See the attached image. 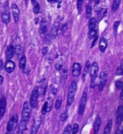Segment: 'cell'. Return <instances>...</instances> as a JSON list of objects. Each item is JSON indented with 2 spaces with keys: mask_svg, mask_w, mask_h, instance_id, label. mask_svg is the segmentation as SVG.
Wrapping results in <instances>:
<instances>
[{
  "mask_svg": "<svg viewBox=\"0 0 123 134\" xmlns=\"http://www.w3.org/2000/svg\"><path fill=\"white\" fill-rule=\"evenodd\" d=\"M99 66L97 62H94L90 67V76H91V87L94 88L97 84V77L98 74Z\"/></svg>",
  "mask_w": 123,
  "mask_h": 134,
  "instance_id": "6da1fadb",
  "label": "cell"
},
{
  "mask_svg": "<svg viewBox=\"0 0 123 134\" xmlns=\"http://www.w3.org/2000/svg\"><path fill=\"white\" fill-rule=\"evenodd\" d=\"M76 90H77V84L75 81H73L71 83V85L69 87V89H68V97H67L68 105H71L74 102Z\"/></svg>",
  "mask_w": 123,
  "mask_h": 134,
  "instance_id": "7a4b0ae2",
  "label": "cell"
},
{
  "mask_svg": "<svg viewBox=\"0 0 123 134\" xmlns=\"http://www.w3.org/2000/svg\"><path fill=\"white\" fill-rule=\"evenodd\" d=\"M31 115V106L30 105V102H25L23 105V108L22 111V115L21 118L22 121H28L29 119L30 118Z\"/></svg>",
  "mask_w": 123,
  "mask_h": 134,
  "instance_id": "3957f363",
  "label": "cell"
},
{
  "mask_svg": "<svg viewBox=\"0 0 123 134\" xmlns=\"http://www.w3.org/2000/svg\"><path fill=\"white\" fill-rule=\"evenodd\" d=\"M18 119L17 114H14L12 116V118H10L9 121L7 124V127H6V130H7L8 133H11L16 129L17 126V123H18Z\"/></svg>",
  "mask_w": 123,
  "mask_h": 134,
  "instance_id": "277c9868",
  "label": "cell"
},
{
  "mask_svg": "<svg viewBox=\"0 0 123 134\" xmlns=\"http://www.w3.org/2000/svg\"><path fill=\"white\" fill-rule=\"evenodd\" d=\"M39 92H38V89L37 88H35L32 90V94H31L30 97V105L31 108H37V102H38V97H39Z\"/></svg>",
  "mask_w": 123,
  "mask_h": 134,
  "instance_id": "5b68a950",
  "label": "cell"
},
{
  "mask_svg": "<svg viewBox=\"0 0 123 134\" xmlns=\"http://www.w3.org/2000/svg\"><path fill=\"white\" fill-rule=\"evenodd\" d=\"M42 118L40 116L37 117L35 119V121L33 122V124H32V126L31 128L30 131V134H36L37 132L38 131L39 128L40 127L41 124H42Z\"/></svg>",
  "mask_w": 123,
  "mask_h": 134,
  "instance_id": "8992f818",
  "label": "cell"
},
{
  "mask_svg": "<svg viewBox=\"0 0 123 134\" xmlns=\"http://www.w3.org/2000/svg\"><path fill=\"white\" fill-rule=\"evenodd\" d=\"M86 101H87V94H86V92H84L83 94L82 97H81V98L79 107V110H78V113L79 115H82L84 113L85 108H86Z\"/></svg>",
  "mask_w": 123,
  "mask_h": 134,
  "instance_id": "52a82bcc",
  "label": "cell"
},
{
  "mask_svg": "<svg viewBox=\"0 0 123 134\" xmlns=\"http://www.w3.org/2000/svg\"><path fill=\"white\" fill-rule=\"evenodd\" d=\"M53 107V99L52 98H48L46 102H45L44 105H43V109H42V115H45L46 113H48L50 112L52 109Z\"/></svg>",
  "mask_w": 123,
  "mask_h": 134,
  "instance_id": "ba28073f",
  "label": "cell"
},
{
  "mask_svg": "<svg viewBox=\"0 0 123 134\" xmlns=\"http://www.w3.org/2000/svg\"><path fill=\"white\" fill-rule=\"evenodd\" d=\"M6 108V100L5 97H2L0 99V121L3 118L5 114Z\"/></svg>",
  "mask_w": 123,
  "mask_h": 134,
  "instance_id": "9c48e42d",
  "label": "cell"
},
{
  "mask_svg": "<svg viewBox=\"0 0 123 134\" xmlns=\"http://www.w3.org/2000/svg\"><path fill=\"white\" fill-rule=\"evenodd\" d=\"M11 9H12L14 19L15 22H17L19 19V10L18 6L16 4H12L11 6Z\"/></svg>",
  "mask_w": 123,
  "mask_h": 134,
  "instance_id": "30bf717a",
  "label": "cell"
},
{
  "mask_svg": "<svg viewBox=\"0 0 123 134\" xmlns=\"http://www.w3.org/2000/svg\"><path fill=\"white\" fill-rule=\"evenodd\" d=\"M81 66L79 63H74L72 66V74L75 77H78L81 74Z\"/></svg>",
  "mask_w": 123,
  "mask_h": 134,
  "instance_id": "8fae6325",
  "label": "cell"
},
{
  "mask_svg": "<svg viewBox=\"0 0 123 134\" xmlns=\"http://www.w3.org/2000/svg\"><path fill=\"white\" fill-rule=\"evenodd\" d=\"M5 70L7 73H12L14 70L15 68V64L11 60H7L4 66Z\"/></svg>",
  "mask_w": 123,
  "mask_h": 134,
  "instance_id": "7c38bea8",
  "label": "cell"
},
{
  "mask_svg": "<svg viewBox=\"0 0 123 134\" xmlns=\"http://www.w3.org/2000/svg\"><path fill=\"white\" fill-rule=\"evenodd\" d=\"M123 107L122 105H120L117 111V124L120 126L121 123L123 122Z\"/></svg>",
  "mask_w": 123,
  "mask_h": 134,
  "instance_id": "4fadbf2b",
  "label": "cell"
},
{
  "mask_svg": "<svg viewBox=\"0 0 123 134\" xmlns=\"http://www.w3.org/2000/svg\"><path fill=\"white\" fill-rule=\"evenodd\" d=\"M14 53H15V49H14V46L12 45H9L7 47V48H6V53H5L6 58L7 59H11L14 56Z\"/></svg>",
  "mask_w": 123,
  "mask_h": 134,
  "instance_id": "5bb4252c",
  "label": "cell"
},
{
  "mask_svg": "<svg viewBox=\"0 0 123 134\" xmlns=\"http://www.w3.org/2000/svg\"><path fill=\"white\" fill-rule=\"evenodd\" d=\"M47 29H48V23L47 21L45 18H43L40 25V32L41 35H45L47 32Z\"/></svg>",
  "mask_w": 123,
  "mask_h": 134,
  "instance_id": "9a60e30c",
  "label": "cell"
},
{
  "mask_svg": "<svg viewBox=\"0 0 123 134\" xmlns=\"http://www.w3.org/2000/svg\"><path fill=\"white\" fill-rule=\"evenodd\" d=\"M101 124H102V120L101 118L99 116H97L96 120L94 121V134H98L99 131L101 127Z\"/></svg>",
  "mask_w": 123,
  "mask_h": 134,
  "instance_id": "2e32d148",
  "label": "cell"
},
{
  "mask_svg": "<svg viewBox=\"0 0 123 134\" xmlns=\"http://www.w3.org/2000/svg\"><path fill=\"white\" fill-rule=\"evenodd\" d=\"M107 44H108V41L105 38H102L100 40V42H99V50L101 52L104 53L105 50L107 49Z\"/></svg>",
  "mask_w": 123,
  "mask_h": 134,
  "instance_id": "e0dca14e",
  "label": "cell"
},
{
  "mask_svg": "<svg viewBox=\"0 0 123 134\" xmlns=\"http://www.w3.org/2000/svg\"><path fill=\"white\" fill-rule=\"evenodd\" d=\"M1 18H2V21L5 24H8L10 21V14L9 12V10H7L6 9H4V11L3 12L2 14H1Z\"/></svg>",
  "mask_w": 123,
  "mask_h": 134,
  "instance_id": "ac0fdd59",
  "label": "cell"
},
{
  "mask_svg": "<svg viewBox=\"0 0 123 134\" xmlns=\"http://www.w3.org/2000/svg\"><path fill=\"white\" fill-rule=\"evenodd\" d=\"M27 122L28 121H25L21 120V121L19 123V134H22L27 129Z\"/></svg>",
  "mask_w": 123,
  "mask_h": 134,
  "instance_id": "d6986e66",
  "label": "cell"
},
{
  "mask_svg": "<svg viewBox=\"0 0 123 134\" xmlns=\"http://www.w3.org/2000/svg\"><path fill=\"white\" fill-rule=\"evenodd\" d=\"M112 128V121L110 120L109 121L107 122V124L105 130H104L103 134H110Z\"/></svg>",
  "mask_w": 123,
  "mask_h": 134,
  "instance_id": "ffe728a7",
  "label": "cell"
},
{
  "mask_svg": "<svg viewBox=\"0 0 123 134\" xmlns=\"http://www.w3.org/2000/svg\"><path fill=\"white\" fill-rule=\"evenodd\" d=\"M96 26H97V20H96V18H94V17L90 18L89 23V30H95Z\"/></svg>",
  "mask_w": 123,
  "mask_h": 134,
  "instance_id": "44dd1931",
  "label": "cell"
},
{
  "mask_svg": "<svg viewBox=\"0 0 123 134\" xmlns=\"http://www.w3.org/2000/svg\"><path fill=\"white\" fill-rule=\"evenodd\" d=\"M89 69H90V62H89V61H88L86 63V65H85V68H84V71L83 77H82L84 81H85L86 75H87V74L89 73Z\"/></svg>",
  "mask_w": 123,
  "mask_h": 134,
  "instance_id": "7402d4cb",
  "label": "cell"
},
{
  "mask_svg": "<svg viewBox=\"0 0 123 134\" xmlns=\"http://www.w3.org/2000/svg\"><path fill=\"white\" fill-rule=\"evenodd\" d=\"M26 66V57L25 56H22V57L20 58L19 61V67L21 69H24Z\"/></svg>",
  "mask_w": 123,
  "mask_h": 134,
  "instance_id": "603a6c76",
  "label": "cell"
},
{
  "mask_svg": "<svg viewBox=\"0 0 123 134\" xmlns=\"http://www.w3.org/2000/svg\"><path fill=\"white\" fill-rule=\"evenodd\" d=\"M92 8L91 5H87L86 9V19H89L92 17Z\"/></svg>",
  "mask_w": 123,
  "mask_h": 134,
  "instance_id": "cb8c5ba5",
  "label": "cell"
},
{
  "mask_svg": "<svg viewBox=\"0 0 123 134\" xmlns=\"http://www.w3.org/2000/svg\"><path fill=\"white\" fill-rule=\"evenodd\" d=\"M121 0H114L113 1V4H112V9L114 11H116L117 9L119 8Z\"/></svg>",
  "mask_w": 123,
  "mask_h": 134,
  "instance_id": "d4e9b609",
  "label": "cell"
},
{
  "mask_svg": "<svg viewBox=\"0 0 123 134\" xmlns=\"http://www.w3.org/2000/svg\"><path fill=\"white\" fill-rule=\"evenodd\" d=\"M84 1V0H77V9H78L79 14H81V11H82Z\"/></svg>",
  "mask_w": 123,
  "mask_h": 134,
  "instance_id": "484cf974",
  "label": "cell"
},
{
  "mask_svg": "<svg viewBox=\"0 0 123 134\" xmlns=\"http://www.w3.org/2000/svg\"><path fill=\"white\" fill-rule=\"evenodd\" d=\"M106 83H107V79H100V82L99 84V89L100 91L103 90Z\"/></svg>",
  "mask_w": 123,
  "mask_h": 134,
  "instance_id": "4316f807",
  "label": "cell"
},
{
  "mask_svg": "<svg viewBox=\"0 0 123 134\" xmlns=\"http://www.w3.org/2000/svg\"><path fill=\"white\" fill-rule=\"evenodd\" d=\"M96 35H97V30H89V32L88 33V37L89 39H93Z\"/></svg>",
  "mask_w": 123,
  "mask_h": 134,
  "instance_id": "83f0119b",
  "label": "cell"
},
{
  "mask_svg": "<svg viewBox=\"0 0 123 134\" xmlns=\"http://www.w3.org/2000/svg\"><path fill=\"white\" fill-rule=\"evenodd\" d=\"M58 34V27L56 26H53L51 30V35H52V38H55Z\"/></svg>",
  "mask_w": 123,
  "mask_h": 134,
  "instance_id": "f1b7e54d",
  "label": "cell"
},
{
  "mask_svg": "<svg viewBox=\"0 0 123 134\" xmlns=\"http://www.w3.org/2000/svg\"><path fill=\"white\" fill-rule=\"evenodd\" d=\"M79 124H77V123L74 124V126H73V128L71 129V131H72V134H78V132H79Z\"/></svg>",
  "mask_w": 123,
  "mask_h": 134,
  "instance_id": "f546056e",
  "label": "cell"
},
{
  "mask_svg": "<svg viewBox=\"0 0 123 134\" xmlns=\"http://www.w3.org/2000/svg\"><path fill=\"white\" fill-rule=\"evenodd\" d=\"M45 90H46V85H45V84H43V85H42V86L40 87V90L38 89L39 95H44L45 93Z\"/></svg>",
  "mask_w": 123,
  "mask_h": 134,
  "instance_id": "4dcf8cb0",
  "label": "cell"
},
{
  "mask_svg": "<svg viewBox=\"0 0 123 134\" xmlns=\"http://www.w3.org/2000/svg\"><path fill=\"white\" fill-rule=\"evenodd\" d=\"M61 105H62V100L61 98H59V99H58V100H56V102H55V108L56 109V110H59V109L61 108Z\"/></svg>",
  "mask_w": 123,
  "mask_h": 134,
  "instance_id": "1f68e13d",
  "label": "cell"
},
{
  "mask_svg": "<svg viewBox=\"0 0 123 134\" xmlns=\"http://www.w3.org/2000/svg\"><path fill=\"white\" fill-rule=\"evenodd\" d=\"M33 11H34L35 14H37L40 12V5L37 2H35L33 4Z\"/></svg>",
  "mask_w": 123,
  "mask_h": 134,
  "instance_id": "d6a6232c",
  "label": "cell"
},
{
  "mask_svg": "<svg viewBox=\"0 0 123 134\" xmlns=\"http://www.w3.org/2000/svg\"><path fill=\"white\" fill-rule=\"evenodd\" d=\"M68 113H67V112H64V113H63L61 116H60V118H61V121H66L67 119H68Z\"/></svg>",
  "mask_w": 123,
  "mask_h": 134,
  "instance_id": "836d02e7",
  "label": "cell"
},
{
  "mask_svg": "<svg viewBox=\"0 0 123 134\" xmlns=\"http://www.w3.org/2000/svg\"><path fill=\"white\" fill-rule=\"evenodd\" d=\"M71 126L68 124L65 128L63 134H71Z\"/></svg>",
  "mask_w": 123,
  "mask_h": 134,
  "instance_id": "e575fe53",
  "label": "cell"
},
{
  "mask_svg": "<svg viewBox=\"0 0 123 134\" xmlns=\"http://www.w3.org/2000/svg\"><path fill=\"white\" fill-rule=\"evenodd\" d=\"M123 73V64L121 63V65H120V66H119L118 67V69H117V73H116V75L117 76H120V75H122Z\"/></svg>",
  "mask_w": 123,
  "mask_h": 134,
  "instance_id": "d590c367",
  "label": "cell"
},
{
  "mask_svg": "<svg viewBox=\"0 0 123 134\" xmlns=\"http://www.w3.org/2000/svg\"><path fill=\"white\" fill-rule=\"evenodd\" d=\"M115 86L118 89H123V83L121 81H117L115 82Z\"/></svg>",
  "mask_w": 123,
  "mask_h": 134,
  "instance_id": "8d00e7d4",
  "label": "cell"
},
{
  "mask_svg": "<svg viewBox=\"0 0 123 134\" xmlns=\"http://www.w3.org/2000/svg\"><path fill=\"white\" fill-rule=\"evenodd\" d=\"M120 21H116L115 23H114V25H113V29H114V31L116 33L117 31V28H118V26L120 25Z\"/></svg>",
  "mask_w": 123,
  "mask_h": 134,
  "instance_id": "74e56055",
  "label": "cell"
},
{
  "mask_svg": "<svg viewBox=\"0 0 123 134\" xmlns=\"http://www.w3.org/2000/svg\"><path fill=\"white\" fill-rule=\"evenodd\" d=\"M55 69L58 71H60L62 69V64H60V63H57L55 64Z\"/></svg>",
  "mask_w": 123,
  "mask_h": 134,
  "instance_id": "f35d334b",
  "label": "cell"
},
{
  "mask_svg": "<svg viewBox=\"0 0 123 134\" xmlns=\"http://www.w3.org/2000/svg\"><path fill=\"white\" fill-rule=\"evenodd\" d=\"M48 47H44L43 48V51H42V53H43V56L46 55L47 53H48Z\"/></svg>",
  "mask_w": 123,
  "mask_h": 134,
  "instance_id": "ab89813d",
  "label": "cell"
},
{
  "mask_svg": "<svg viewBox=\"0 0 123 134\" xmlns=\"http://www.w3.org/2000/svg\"><path fill=\"white\" fill-rule=\"evenodd\" d=\"M115 134H123V129L121 127H119L117 128V130L116 131Z\"/></svg>",
  "mask_w": 123,
  "mask_h": 134,
  "instance_id": "60d3db41",
  "label": "cell"
},
{
  "mask_svg": "<svg viewBox=\"0 0 123 134\" xmlns=\"http://www.w3.org/2000/svg\"><path fill=\"white\" fill-rule=\"evenodd\" d=\"M97 38H98V35H97L94 37V41H93L92 43V47H94V45H95L96 42H97Z\"/></svg>",
  "mask_w": 123,
  "mask_h": 134,
  "instance_id": "b9f144b4",
  "label": "cell"
},
{
  "mask_svg": "<svg viewBox=\"0 0 123 134\" xmlns=\"http://www.w3.org/2000/svg\"><path fill=\"white\" fill-rule=\"evenodd\" d=\"M4 69V63L2 60H0V70H2Z\"/></svg>",
  "mask_w": 123,
  "mask_h": 134,
  "instance_id": "7bdbcfd3",
  "label": "cell"
},
{
  "mask_svg": "<svg viewBox=\"0 0 123 134\" xmlns=\"http://www.w3.org/2000/svg\"><path fill=\"white\" fill-rule=\"evenodd\" d=\"M3 82H4V77H2L1 75H0V86L2 84Z\"/></svg>",
  "mask_w": 123,
  "mask_h": 134,
  "instance_id": "ee69618b",
  "label": "cell"
},
{
  "mask_svg": "<svg viewBox=\"0 0 123 134\" xmlns=\"http://www.w3.org/2000/svg\"><path fill=\"white\" fill-rule=\"evenodd\" d=\"M122 90V92H121V94H120V100H123V89H121Z\"/></svg>",
  "mask_w": 123,
  "mask_h": 134,
  "instance_id": "f6af8a7d",
  "label": "cell"
},
{
  "mask_svg": "<svg viewBox=\"0 0 123 134\" xmlns=\"http://www.w3.org/2000/svg\"><path fill=\"white\" fill-rule=\"evenodd\" d=\"M49 2H55V1H58V0H48Z\"/></svg>",
  "mask_w": 123,
  "mask_h": 134,
  "instance_id": "bcb514c9",
  "label": "cell"
},
{
  "mask_svg": "<svg viewBox=\"0 0 123 134\" xmlns=\"http://www.w3.org/2000/svg\"><path fill=\"white\" fill-rule=\"evenodd\" d=\"M99 1H100V0H94V2H95V4H99Z\"/></svg>",
  "mask_w": 123,
  "mask_h": 134,
  "instance_id": "7dc6e473",
  "label": "cell"
},
{
  "mask_svg": "<svg viewBox=\"0 0 123 134\" xmlns=\"http://www.w3.org/2000/svg\"><path fill=\"white\" fill-rule=\"evenodd\" d=\"M31 1H32V4H34L36 1H35V0H31Z\"/></svg>",
  "mask_w": 123,
  "mask_h": 134,
  "instance_id": "c3c4849f",
  "label": "cell"
},
{
  "mask_svg": "<svg viewBox=\"0 0 123 134\" xmlns=\"http://www.w3.org/2000/svg\"><path fill=\"white\" fill-rule=\"evenodd\" d=\"M25 1H26V2H27V1H28V0H25Z\"/></svg>",
  "mask_w": 123,
  "mask_h": 134,
  "instance_id": "681fc988",
  "label": "cell"
},
{
  "mask_svg": "<svg viewBox=\"0 0 123 134\" xmlns=\"http://www.w3.org/2000/svg\"></svg>",
  "mask_w": 123,
  "mask_h": 134,
  "instance_id": "f907efd6",
  "label": "cell"
}]
</instances>
